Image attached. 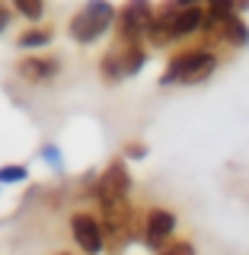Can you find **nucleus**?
Instances as JSON below:
<instances>
[{"mask_svg": "<svg viewBox=\"0 0 249 255\" xmlns=\"http://www.w3.org/2000/svg\"><path fill=\"white\" fill-rule=\"evenodd\" d=\"M112 19H115L112 3H106V0H90V3L83 6V13L70 22V35H74L77 42H96V38L109 29Z\"/></svg>", "mask_w": 249, "mask_h": 255, "instance_id": "nucleus-1", "label": "nucleus"}, {"mask_svg": "<svg viewBox=\"0 0 249 255\" xmlns=\"http://www.w3.org/2000/svg\"><path fill=\"white\" fill-rule=\"evenodd\" d=\"M214 54L211 51H189V54H179L170 70L163 74V83H198V80L211 77L214 70Z\"/></svg>", "mask_w": 249, "mask_h": 255, "instance_id": "nucleus-2", "label": "nucleus"}, {"mask_svg": "<svg viewBox=\"0 0 249 255\" xmlns=\"http://www.w3.org/2000/svg\"><path fill=\"white\" fill-rule=\"evenodd\" d=\"M128 188H131V179H128V169H125V163H112L109 169L102 172L99 185H96L99 204H102V207L125 204V198H128Z\"/></svg>", "mask_w": 249, "mask_h": 255, "instance_id": "nucleus-3", "label": "nucleus"}, {"mask_svg": "<svg viewBox=\"0 0 249 255\" xmlns=\"http://www.w3.org/2000/svg\"><path fill=\"white\" fill-rule=\"evenodd\" d=\"M70 230H74V239H77V246L83 252H90V255L102 252V246H106V239H102V236H106V233H102V227L90 217V214H74Z\"/></svg>", "mask_w": 249, "mask_h": 255, "instance_id": "nucleus-4", "label": "nucleus"}, {"mask_svg": "<svg viewBox=\"0 0 249 255\" xmlns=\"http://www.w3.org/2000/svg\"><path fill=\"white\" fill-rule=\"evenodd\" d=\"M150 22H154L150 3L147 0H131V3L125 6V13H122V35H125V42H134L141 32L150 29Z\"/></svg>", "mask_w": 249, "mask_h": 255, "instance_id": "nucleus-5", "label": "nucleus"}, {"mask_svg": "<svg viewBox=\"0 0 249 255\" xmlns=\"http://www.w3.org/2000/svg\"><path fill=\"white\" fill-rule=\"evenodd\" d=\"M176 230V217L170 211H150V217H147V233H144V243L150 246V249H160V246L166 243V236H170Z\"/></svg>", "mask_w": 249, "mask_h": 255, "instance_id": "nucleus-6", "label": "nucleus"}, {"mask_svg": "<svg viewBox=\"0 0 249 255\" xmlns=\"http://www.w3.org/2000/svg\"><path fill=\"white\" fill-rule=\"evenodd\" d=\"M198 26H205V13L198 10V6H186V10H179L173 16V38L189 35V32H195Z\"/></svg>", "mask_w": 249, "mask_h": 255, "instance_id": "nucleus-7", "label": "nucleus"}, {"mask_svg": "<svg viewBox=\"0 0 249 255\" xmlns=\"http://www.w3.org/2000/svg\"><path fill=\"white\" fill-rule=\"evenodd\" d=\"M115 61H118V74L128 77V74H138V70L144 67V51L141 48H125L122 54H115Z\"/></svg>", "mask_w": 249, "mask_h": 255, "instance_id": "nucleus-8", "label": "nucleus"}, {"mask_svg": "<svg viewBox=\"0 0 249 255\" xmlns=\"http://www.w3.org/2000/svg\"><path fill=\"white\" fill-rule=\"evenodd\" d=\"M54 70H58L54 61H22L19 64V74L26 80H45V77H51Z\"/></svg>", "mask_w": 249, "mask_h": 255, "instance_id": "nucleus-9", "label": "nucleus"}, {"mask_svg": "<svg viewBox=\"0 0 249 255\" xmlns=\"http://www.w3.org/2000/svg\"><path fill=\"white\" fill-rule=\"evenodd\" d=\"M224 35H227V42H234V45H246L249 42L246 22L237 19V16H227V19H224Z\"/></svg>", "mask_w": 249, "mask_h": 255, "instance_id": "nucleus-10", "label": "nucleus"}, {"mask_svg": "<svg viewBox=\"0 0 249 255\" xmlns=\"http://www.w3.org/2000/svg\"><path fill=\"white\" fill-rule=\"evenodd\" d=\"M16 6H19L22 16H29V19H38L42 16V0H13Z\"/></svg>", "mask_w": 249, "mask_h": 255, "instance_id": "nucleus-11", "label": "nucleus"}, {"mask_svg": "<svg viewBox=\"0 0 249 255\" xmlns=\"http://www.w3.org/2000/svg\"><path fill=\"white\" fill-rule=\"evenodd\" d=\"M19 45L22 48H42V45H48V32H26V35L19 38Z\"/></svg>", "mask_w": 249, "mask_h": 255, "instance_id": "nucleus-12", "label": "nucleus"}, {"mask_svg": "<svg viewBox=\"0 0 249 255\" xmlns=\"http://www.w3.org/2000/svg\"><path fill=\"white\" fill-rule=\"evenodd\" d=\"M26 179V169L22 166H3L0 169V182H22Z\"/></svg>", "mask_w": 249, "mask_h": 255, "instance_id": "nucleus-13", "label": "nucleus"}, {"mask_svg": "<svg viewBox=\"0 0 249 255\" xmlns=\"http://www.w3.org/2000/svg\"><path fill=\"white\" fill-rule=\"evenodd\" d=\"M160 255H195V249H192V243H173V246H166Z\"/></svg>", "mask_w": 249, "mask_h": 255, "instance_id": "nucleus-14", "label": "nucleus"}, {"mask_svg": "<svg viewBox=\"0 0 249 255\" xmlns=\"http://www.w3.org/2000/svg\"><path fill=\"white\" fill-rule=\"evenodd\" d=\"M42 156H45V163H48V166L61 169V150H58V147H45V150H42Z\"/></svg>", "mask_w": 249, "mask_h": 255, "instance_id": "nucleus-15", "label": "nucleus"}, {"mask_svg": "<svg viewBox=\"0 0 249 255\" xmlns=\"http://www.w3.org/2000/svg\"><path fill=\"white\" fill-rule=\"evenodd\" d=\"M6 19H10V16H6V6H3V3H0V32H3V29H6Z\"/></svg>", "mask_w": 249, "mask_h": 255, "instance_id": "nucleus-16", "label": "nucleus"}, {"mask_svg": "<svg viewBox=\"0 0 249 255\" xmlns=\"http://www.w3.org/2000/svg\"><path fill=\"white\" fill-rule=\"evenodd\" d=\"M179 3H182V6H192V3H195V0H179Z\"/></svg>", "mask_w": 249, "mask_h": 255, "instance_id": "nucleus-17", "label": "nucleus"}, {"mask_svg": "<svg viewBox=\"0 0 249 255\" xmlns=\"http://www.w3.org/2000/svg\"><path fill=\"white\" fill-rule=\"evenodd\" d=\"M61 255H64V252H61Z\"/></svg>", "mask_w": 249, "mask_h": 255, "instance_id": "nucleus-18", "label": "nucleus"}]
</instances>
